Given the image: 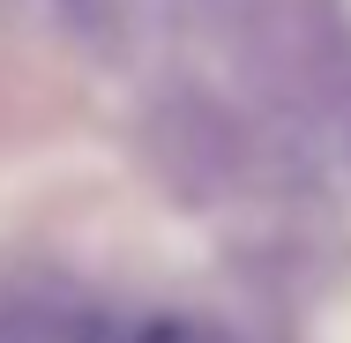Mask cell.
Wrapping results in <instances>:
<instances>
[{"label": "cell", "mask_w": 351, "mask_h": 343, "mask_svg": "<svg viewBox=\"0 0 351 343\" xmlns=\"http://www.w3.org/2000/svg\"><path fill=\"white\" fill-rule=\"evenodd\" d=\"M0 343H60L53 321H23V314H0Z\"/></svg>", "instance_id": "obj_1"}]
</instances>
